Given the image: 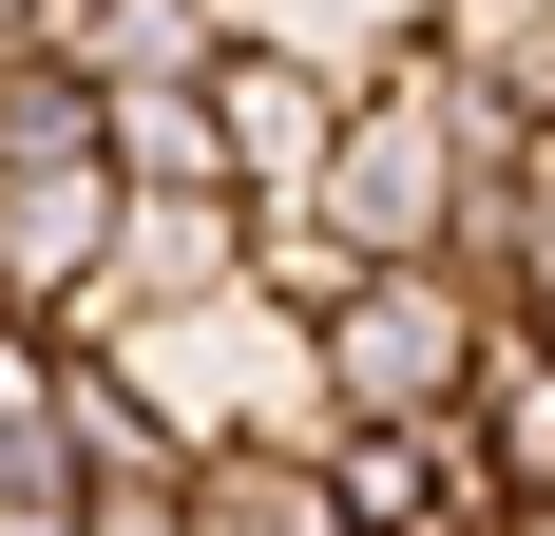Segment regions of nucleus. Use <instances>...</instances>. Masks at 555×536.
Returning <instances> with one entry per match:
<instances>
[{
	"mask_svg": "<svg viewBox=\"0 0 555 536\" xmlns=\"http://www.w3.org/2000/svg\"><path fill=\"white\" fill-rule=\"evenodd\" d=\"M192 536H364V518H345V460L230 441V460H192Z\"/></svg>",
	"mask_w": 555,
	"mask_h": 536,
	"instance_id": "20e7f679",
	"label": "nucleus"
},
{
	"mask_svg": "<svg viewBox=\"0 0 555 536\" xmlns=\"http://www.w3.org/2000/svg\"><path fill=\"white\" fill-rule=\"evenodd\" d=\"M441 20H460V0H249V39H307V58H345L364 97H384V77L441 39Z\"/></svg>",
	"mask_w": 555,
	"mask_h": 536,
	"instance_id": "0eeeda50",
	"label": "nucleus"
},
{
	"mask_svg": "<svg viewBox=\"0 0 555 536\" xmlns=\"http://www.w3.org/2000/svg\"><path fill=\"white\" fill-rule=\"evenodd\" d=\"M211 135H230V173H249V212H287V192H326V173H345L364 77H345V58H307V39H249V20H230V39H211Z\"/></svg>",
	"mask_w": 555,
	"mask_h": 536,
	"instance_id": "7ed1b4c3",
	"label": "nucleus"
},
{
	"mask_svg": "<svg viewBox=\"0 0 555 536\" xmlns=\"http://www.w3.org/2000/svg\"><path fill=\"white\" fill-rule=\"evenodd\" d=\"M77 518H96L77 480H20V498H0V536H77Z\"/></svg>",
	"mask_w": 555,
	"mask_h": 536,
	"instance_id": "9b49d317",
	"label": "nucleus"
},
{
	"mask_svg": "<svg viewBox=\"0 0 555 536\" xmlns=\"http://www.w3.org/2000/svg\"><path fill=\"white\" fill-rule=\"evenodd\" d=\"M499 345H517V307L479 288V268H364L345 326H326V403L345 422H460Z\"/></svg>",
	"mask_w": 555,
	"mask_h": 536,
	"instance_id": "f03ea898",
	"label": "nucleus"
},
{
	"mask_svg": "<svg viewBox=\"0 0 555 536\" xmlns=\"http://www.w3.org/2000/svg\"><path fill=\"white\" fill-rule=\"evenodd\" d=\"M460 422H479V460H499V518H537V498H555V345H537V326L479 365V403H460Z\"/></svg>",
	"mask_w": 555,
	"mask_h": 536,
	"instance_id": "423d86ee",
	"label": "nucleus"
},
{
	"mask_svg": "<svg viewBox=\"0 0 555 536\" xmlns=\"http://www.w3.org/2000/svg\"><path fill=\"white\" fill-rule=\"evenodd\" d=\"M249 288H269L287 326H345V288H364V250L326 230V192H287V212H249Z\"/></svg>",
	"mask_w": 555,
	"mask_h": 536,
	"instance_id": "6e6552de",
	"label": "nucleus"
},
{
	"mask_svg": "<svg viewBox=\"0 0 555 536\" xmlns=\"http://www.w3.org/2000/svg\"><path fill=\"white\" fill-rule=\"evenodd\" d=\"M57 383H77V345L0 307V498H20V480H77V460H57Z\"/></svg>",
	"mask_w": 555,
	"mask_h": 536,
	"instance_id": "1a4fd4ad",
	"label": "nucleus"
},
{
	"mask_svg": "<svg viewBox=\"0 0 555 536\" xmlns=\"http://www.w3.org/2000/svg\"><path fill=\"white\" fill-rule=\"evenodd\" d=\"M96 345L134 365V403H154L192 460H230V441H307V460H326V441H345V403H326V326H287L269 288H211V307H115Z\"/></svg>",
	"mask_w": 555,
	"mask_h": 536,
	"instance_id": "f257e3e1",
	"label": "nucleus"
},
{
	"mask_svg": "<svg viewBox=\"0 0 555 536\" xmlns=\"http://www.w3.org/2000/svg\"><path fill=\"white\" fill-rule=\"evenodd\" d=\"M517 326H537V345H555V288H537V307H517Z\"/></svg>",
	"mask_w": 555,
	"mask_h": 536,
	"instance_id": "f8f14e48",
	"label": "nucleus"
},
{
	"mask_svg": "<svg viewBox=\"0 0 555 536\" xmlns=\"http://www.w3.org/2000/svg\"><path fill=\"white\" fill-rule=\"evenodd\" d=\"M77 536H192V480H134V498H96Z\"/></svg>",
	"mask_w": 555,
	"mask_h": 536,
	"instance_id": "9d476101",
	"label": "nucleus"
},
{
	"mask_svg": "<svg viewBox=\"0 0 555 536\" xmlns=\"http://www.w3.org/2000/svg\"><path fill=\"white\" fill-rule=\"evenodd\" d=\"M211 20H249V0H211Z\"/></svg>",
	"mask_w": 555,
	"mask_h": 536,
	"instance_id": "ddd939ff",
	"label": "nucleus"
},
{
	"mask_svg": "<svg viewBox=\"0 0 555 536\" xmlns=\"http://www.w3.org/2000/svg\"><path fill=\"white\" fill-rule=\"evenodd\" d=\"M57 460H77V498H134V480H192V441L134 403V365L115 345H77V383H57Z\"/></svg>",
	"mask_w": 555,
	"mask_h": 536,
	"instance_id": "39448f33",
	"label": "nucleus"
},
{
	"mask_svg": "<svg viewBox=\"0 0 555 536\" xmlns=\"http://www.w3.org/2000/svg\"><path fill=\"white\" fill-rule=\"evenodd\" d=\"M537 20H555V0H537Z\"/></svg>",
	"mask_w": 555,
	"mask_h": 536,
	"instance_id": "4468645a",
	"label": "nucleus"
}]
</instances>
